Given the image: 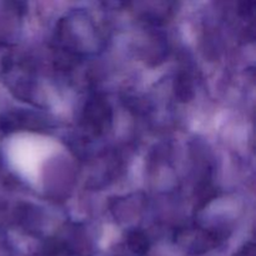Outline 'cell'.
Instances as JSON below:
<instances>
[{
    "instance_id": "obj_1",
    "label": "cell",
    "mask_w": 256,
    "mask_h": 256,
    "mask_svg": "<svg viewBox=\"0 0 256 256\" xmlns=\"http://www.w3.org/2000/svg\"><path fill=\"white\" fill-rule=\"evenodd\" d=\"M112 120V110L102 98L95 96L86 102L82 114L85 126L94 132H102Z\"/></svg>"
},
{
    "instance_id": "obj_2",
    "label": "cell",
    "mask_w": 256,
    "mask_h": 256,
    "mask_svg": "<svg viewBox=\"0 0 256 256\" xmlns=\"http://www.w3.org/2000/svg\"><path fill=\"white\" fill-rule=\"evenodd\" d=\"M45 119L39 115L26 112H8L0 116V130L2 132H15L20 129H45Z\"/></svg>"
},
{
    "instance_id": "obj_3",
    "label": "cell",
    "mask_w": 256,
    "mask_h": 256,
    "mask_svg": "<svg viewBox=\"0 0 256 256\" xmlns=\"http://www.w3.org/2000/svg\"><path fill=\"white\" fill-rule=\"evenodd\" d=\"M128 244L132 252L138 254H144L149 249V242H148L146 236L142 232H132L128 236Z\"/></svg>"
},
{
    "instance_id": "obj_4",
    "label": "cell",
    "mask_w": 256,
    "mask_h": 256,
    "mask_svg": "<svg viewBox=\"0 0 256 256\" xmlns=\"http://www.w3.org/2000/svg\"><path fill=\"white\" fill-rule=\"evenodd\" d=\"M235 256H255L254 245H252V242H249V244L245 245L238 254H235Z\"/></svg>"
}]
</instances>
